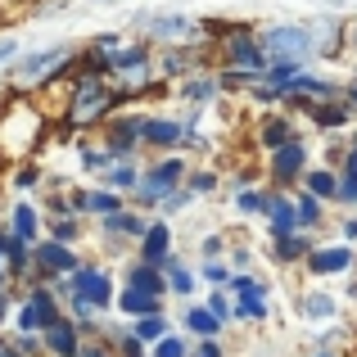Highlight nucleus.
I'll use <instances>...</instances> for the list:
<instances>
[{
	"mask_svg": "<svg viewBox=\"0 0 357 357\" xmlns=\"http://www.w3.org/2000/svg\"><path fill=\"white\" fill-rule=\"evenodd\" d=\"M45 140V114L32 96H14L0 109V154L14 163H32V149Z\"/></svg>",
	"mask_w": 357,
	"mask_h": 357,
	"instance_id": "f257e3e1",
	"label": "nucleus"
},
{
	"mask_svg": "<svg viewBox=\"0 0 357 357\" xmlns=\"http://www.w3.org/2000/svg\"><path fill=\"white\" fill-rule=\"evenodd\" d=\"M73 63H77V45H50V50L23 54L14 68H5V77L14 96H36V91H50L54 82H68Z\"/></svg>",
	"mask_w": 357,
	"mask_h": 357,
	"instance_id": "f03ea898",
	"label": "nucleus"
},
{
	"mask_svg": "<svg viewBox=\"0 0 357 357\" xmlns=\"http://www.w3.org/2000/svg\"><path fill=\"white\" fill-rule=\"evenodd\" d=\"M127 100L118 96L114 82H68V100H63V127L68 131H91L105 127L114 114H122Z\"/></svg>",
	"mask_w": 357,
	"mask_h": 357,
	"instance_id": "7ed1b4c3",
	"label": "nucleus"
},
{
	"mask_svg": "<svg viewBox=\"0 0 357 357\" xmlns=\"http://www.w3.org/2000/svg\"><path fill=\"white\" fill-rule=\"evenodd\" d=\"M185 176H190L185 154H163V158H154V163L140 172V185H136V195H131V208L158 213V208H163V204L185 185Z\"/></svg>",
	"mask_w": 357,
	"mask_h": 357,
	"instance_id": "20e7f679",
	"label": "nucleus"
},
{
	"mask_svg": "<svg viewBox=\"0 0 357 357\" xmlns=\"http://www.w3.org/2000/svg\"><path fill=\"white\" fill-rule=\"evenodd\" d=\"M140 27H145V41L158 50H208L213 45L208 23L185 14H140Z\"/></svg>",
	"mask_w": 357,
	"mask_h": 357,
	"instance_id": "39448f33",
	"label": "nucleus"
},
{
	"mask_svg": "<svg viewBox=\"0 0 357 357\" xmlns=\"http://www.w3.org/2000/svg\"><path fill=\"white\" fill-rule=\"evenodd\" d=\"M63 317H68V307H63L59 285H50V280H36V285L23 289V298H18V307H14V321H9V331L45 335L54 321H63Z\"/></svg>",
	"mask_w": 357,
	"mask_h": 357,
	"instance_id": "423d86ee",
	"label": "nucleus"
},
{
	"mask_svg": "<svg viewBox=\"0 0 357 357\" xmlns=\"http://www.w3.org/2000/svg\"><path fill=\"white\" fill-rule=\"evenodd\" d=\"M118 289H122V280H114L109 267H100V262H82V267L59 285V294L63 298H82V303H91L100 317H105L109 307H118Z\"/></svg>",
	"mask_w": 357,
	"mask_h": 357,
	"instance_id": "0eeeda50",
	"label": "nucleus"
},
{
	"mask_svg": "<svg viewBox=\"0 0 357 357\" xmlns=\"http://www.w3.org/2000/svg\"><path fill=\"white\" fill-rule=\"evenodd\" d=\"M262 50H267L271 63H317V45H312V27L307 23H276L262 27Z\"/></svg>",
	"mask_w": 357,
	"mask_h": 357,
	"instance_id": "6e6552de",
	"label": "nucleus"
},
{
	"mask_svg": "<svg viewBox=\"0 0 357 357\" xmlns=\"http://www.w3.org/2000/svg\"><path fill=\"white\" fill-rule=\"evenodd\" d=\"M307 172H312V149H307L303 136L289 140V145H280L276 154H267V181H271V190H298Z\"/></svg>",
	"mask_w": 357,
	"mask_h": 357,
	"instance_id": "1a4fd4ad",
	"label": "nucleus"
},
{
	"mask_svg": "<svg viewBox=\"0 0 357 357\" xmlns=\"http://www.w3.org/2000/svg\"><path fill=\"white\" fill-rule=\"evenodd\" d=\"M100 145L109 149L114 163H136L140 149H145V114H114L105 122Z\"/></svg>",
	"mask_w": 357,
	"mask_h": 357,
	"instance_id": "9d476101",
	"label": "nucleus"
},
{
	"mask_svg": "<svg viewBox=\"0 0 357 357\" xmlns=\"http://www.w3.org/2000/svg\"><path fill=\"white\" fill-rule=\"evenodd\" d=\"M82 262H86V258L77 253V244H63V240H54V236H45L41 244H36V280L63 285Z\"/></svg>",
	"mask_w": 357,
	"mask_h": 357,
	"instance_id": "9b49d317",
	"label": "nucleus"
},
{
	"mask_svg": "<svg viewBox=\"0 0 357 357\" xmlns=\"http://www.w3.org/2000/svg\"><path fill=\"white\" fill-rule=\"evenodd\" d=\"M307 27H312L317 59H321V63L344 59V50H349V32H353V23H349V18H340V14H321V18H312Z\"/></svg>",
	"mask_w": 357,
	"mask_h": 357,
	"instance_id": "f8f14e48",
	"label": "nucleus"
},
{
	"mask_svg": "<svg viewBox=\"0 0 357 357\" xmlns=\"http://www.w3.org/2000/svg\"><path fill=\"white\" fill-rule=\"evenodd\" d=\"M100 231H105V244L114 253H122L127 244H140L149 231V218L140 208H122V213H109V218H100Z\"/></svg>",
	"mask_w": 357,
	"mask_h": 357,
	"instance_id": "ddd939ff",
	"label": "nucleus"
},
{
	"mask_svg": "<svg viewBox=\"0 0 357 357\" xmlns=\"http://www.w3.org/2000/svg\"><path fill=\"white\" fill-rule=\"evenodd\" d=\"M307 276H317V280H326V276H344V271H353L357 267V249L349 240H335V244H317L312 253H307Z\"/></svg>",
	"mask_w": 357,
	"mask_h": 357,
	"instance_id": "4468645a",
	"label": "nucleus"
},
{
	"mask_svg": "<svg viewBox=\"0 0 357 357\" xmlns=\"http://www.w3.org/2000/svg\"><path fill=\"white\" fill-rule=\"evenodd\" d=\"M145 149H154V154H176V149H185V122L163 118V114H145Z\"/></svg>",
	"mask_w": 357,
	"mask_h": 357,
	"instance_id": "2eb2a0df",
	"label": "nucleus"
},
{
	"mask_svg": "<svg viewBox=\"0 0 357 357\" xmlns=\"http://www.w3.org/2000/svg\"><path fill=\"white\" fill-rule=\"evenodd\" d=\"M172 222L167 218H149V231H145V240L136 244V258L140 262H149V267H167V262L176 258L172 253Z\"/></svg>",
	"mask_w": 357,
	"mask_h": 357,
	"instance_id": "dca6fc26",
	"label": "nucleus"
},
{
	"mask_svg": "<svg viewBox=\"0 0 357 357\" xmlns=\"http://www.w3.org/2000/svg\"><path fill=\"white\" fill-rule=\"evenodd\" d=\"M5 231L18 236V240H27V244H41L45 240V213L36 208L32 199H14L9 213H5Z\"/></svg>",
	"mask_w": 357,
	"mask_h": 357,
	"instance_id": "f3484780",
	"label": "nucleus"
},
{
	"mask_svg": "<svg viewBox=\"0 0 357 357\" xmlns=\"http://www.w3.org/2000/svg\"><path fill=\"white\" fill-rule=\"evenodd\" d=\"M294 307H298V317H303L307 326H317V331H321V326H331V321H340V298H335L331 289H321V285L303 289Z\"/></svg>",
	"mask_w": 357,
	"mask_h": 357,
	"instance_id": "a211bd4d",
	"label": "nucleus"
},
{
	"mask_svg": "<svg viewBox=\"0 0 357 357\" xmlns=\"http://www.w3.org/2000/svg\"><path fill=\"white\" fill-rule=\"evenodd\" d=\"M41 340H45V357H82V349H86V331H82L73 317L54 321Z\"/></svg>",
	"mask_w": 357,
	"mask_h": 357,
	"instance_id": "6ab92c4d",
	"label": "nucleus"
},
{
	"mask_svg": "<svg viewBox=\"0 0 357 357\" xmlns=\"http://www.w3.org/2000/svg\"><path fill=\"white\" fill-rule=\"evenodd\" d=\"M303 131L294 127V118L289 114H262L258 127H253V140H258V149H267V154H276L280 145H289V140H298Z\"/></svg>",
	"mask_w": 357,
	"mask_h": 357,
	"instance_id": "aec40b11",
	"label": "nucleus"
},
{
	"mask_svg": "<svg viewBox=\"0 0 357 357\" xmlns=\"http://www.w3.org/2000/svg\"><path fill=\"white\" fill-rule=\"evenodd\" d=\"M114 86H118V96L127 100V105H131V100H145L149 91L158 86V54H154L149 63H140V68L118 73V77H114Z\"/></svg>",
	"mask_w": 357,
	"mask_h": 357,
	"instance_id": "412c9836",
	"label": "nucleus"
},
{
	"mask_svg": "<svg viewBox=\"0 0 357 357\" xmlns=\"http://www.w3.org/2000/svg\"><path fill=\"white\" fill-rule=\"evenodd\" d=\"M195 73H204V50H158V77L190 82Z\"/></svg>",
	"mask_w": 357,
	"mask_h": 357,
	"instance_id": "4be33fe9",
	"label": "nucleus"
},
{
	"mask_svg": "<svg viewBox=\"0 0 357 357\" xmlns=\"http://www.w3.org/2000/svg\"><path fill=\"white\" fill-rule=\"evenodd\" d=\"M181 326H185V335H190L195 344H199V340H222V331H227V326L213 317V307H208V303H185Z\"/></svg>",
	"mask_w": 357,
	"mask_h": 357,
	"instance_id": "5701e85b",
	"label": "nucleus"
},
{
	"mask_svg": "<svg viewBox=\"0 0 357 357\" xmlns=\"http://www.w3.org/2000/svg\"><path fill=\"white\" fill-rule=\"evenodd\" d=\"M267 231H271V240H280V236H294V231H298V208H294V190H276V195H271Z\"/></svg>",
	"mask_w": 357,
	"mask_h": 357,
	"instance_id": "b1692460",
	"label": "nucleus"
},
{
	"mask_svg": "<svg viewBox=\"0 0 357 357\" xmlns=\"http://www.w3.org/2000/svg\"><path fill=\"white\" fill-rule=\"evenodd\" d=\"M163 271H167V289H172L181 303H195V294H199V285H204V280H199V267H190L185 258H172Z\"/></svg>",
	"mask_w": 357,
	"mask_h": 357,
	"instance_id": "393cba45",
	"label": "nucleus"
},
{
	"mask_svg": "<svg viewBox=\"0 0 357 357\" xmlns=\"http://www.w3.org/2000/svg\"><path fill=\"white\" fill-rule=\"evenodd\" d=\"M122 285H136V289H149V294L167 298L172 289H167V271L163 267H149V262H127V271H122Z\"/></svg>",
	"mask_w": 357,
	"mask_h": 357,
	"instance_id": "a878e982",
	"label": "nucleus"
},
{
	"mask_svg": "<svg viewBox=\"0 0 357 357\" xmlns=\"http://www.w3.org/2000/svg\"><path fill=\"white\" fill-rule=\"evenodd\" d=\"M307 118H312V122H317L321 131H344V127H353L357 109H353V105H349L344 96H335V100H321V105H317V109H312Z\"/></svg>",
	"mask_w": 357,
	"mask_h": 357,
	"instance_id": "bb28decb",
	"label": "nucleus"
},
{
	"mask_svg": "<svg viewBox=\"0 0 357 357\" xmlns=\"http://www.w3.org/2000/svg\"><path fill=\"white\" fill-rule=\"evenodd\" d=\"M317 244H321V240H317L312 231H294V236L271 240V258H276V262H285V267H289V262H307V253H312Z\"/></svg>",
	"mask_w": 357,
	"mask_h": 357,
	"instance_id": "cd10ccee",
	"label": "nucleus"
},
{
	"mask_svg": "<svg viewBox=\"0 0 357 357\" xmlns=\"http://www.w3.org/2000/svg\"><path fill=\"white\" fill-rule=\"evenodd\" d=\"M118 312L127 317V321H136V317H149V312H163V298L149 294V289H136V285H122L118 289Z\"/></svg>",
	"mask_w": 357,
	"mask_h": 357,
	"instance_id": "c85d7f7f",
	"label": "nucleus"
},
{
	"mask_svg": "<svg viewBox=\"0 0 357 357\" xmlns=\"http://www.w3.org/2000/svg\"><path fill=\"white\" fill-rule=\"evenodd\" d=\"M218 96H222V77L218 73H195L190 82H181V100L190 109H208Z\"/></svg>",
	"mask_w": 357,
	"mask_h": 357,
	"instance_id": "c756f323",
	"label": "nucleus"
},
{
	"mask_svg": "<svg viewBox=\"0 0 357 357\" xmlns=\"http://www.w3.org/2000/svg\"><path fill=\"white\" fill-rule=\"evenodd\" d=\"M100 335L118 349V357H149V344L136 340L131 321H100Z\"/></svg>",
	"mask_w": 357,
	"mask_h": 357,
	"instance_id": "7c9ffc66",
	"label": "nucleus"
},
{
	"mask_svg": "<svg viewBox=\"0 0 357 357\" xmlns=\"http://www.w3.org/2000/svg\"><path fill=\"white\" fill-rule=\"evenodd\" d=\"M294 208H298V231H312V236H317V231L326 227V208H331V204H321L312 190L298 185V190H294Z\"/></svg>",
	"mask_w": 357,
	"mask_h": 357,
	"instance_id": "2f4dec72",
	"label": "nucleus"
},
{
	"mask_svg": "<svg viewBox=\"0 0 357 357\" xmlns=\"http://www.w3.org/2000/svg\"><path fill=\"white\" fill-rule=\"evenodd\" d=\"M303 190H312L321 204H340V167H312V172L303 176Z\"/></svg>",
	"mask_w": 357,
	"mask_h": 357,
	"instance_id": "473e14b6",
	"label": "nucleus"
},
{
	"mask_svg": "<svg viewBox=\"0 0 357 357\" xmlns=\"http://www.w3.org/2000/svg\"><path fill=\"white\" fill-rule=\"evenodd\" d=\"M122 208H131V199L127 195H118V190H105V185H91L86 190V218H109V213H122Z\"/></svg>",
	"mask_w": 357,
	"mask_h": 357,
	"instance_id": "72a5a7b5",
	"label": "nucleus"
},
{
	"mask_svg": "<svg viewBox=\"0 0 357 357\" xmlns=\"http://www.w3.org/2000/svg\"><path fill=\"white\" fill-rule=\"evenodd\" d=\"M131 331H136L140 344H149V349H154V344L167 340L176 326H172V317H167V312H149V317H136V321H131Z\"/></svg>",
	"mask_w": 357,
	"mask_h": 357,
	"instance_id": "f704fd0d",
	"label": "nucleus"
},
{
	"mask_svg": "<svg viewBox=\"0 0 357 357\" xmlns=\"http://www.w3.org/2000/svg\"><path fill=\"white\" fill-rule=\"evenodd\" d=\"M271 195H276L271 185H249V190H240V195H236V213L267 222V213H271Z\"/></svg>",
	"mask_w": 357,
	"mask_h": 357,
	"instance_id": "c9c22d12",
	"label": "nucleus"
},
{
	"mask_svg": "<svg viewBox=\"0 0 357 357\" xmlns=\"http://www.w3.org/2000/svg\"><path fill=\"white\" fill-rule=\"evenodd\" d=\"M140 172H145V167H136V163H114L109 167L105 176H100V185H105V190H118V195H136V185H140Z\"/></svg>",
	"mask_w": 357,
	"mask_h": 357,
	"instance_id": "e433bc0d",
	"label": "nucleus"
},
{
	"mask_svg": "<svg viewBox=\"0 0 357 357\" xmlns=\"http://www.w3.org/2000/svg\"><path fill=\"white\" fill-rule=\"evenodd\" d=\"M199 280L213 289H231V280H236V267H231L227 258H199Z\"/></svg>",
	"mask_w": 357,
	"mask_h": 357,
	"instance_id": "4c0bfd02",
	"label": "nucleus"
},
{
	"mask_svg": "<svg viewBox=\"0 0 357 357\" xmlns=\"http://www.w3.org/2000/svg\"><path fill=\"white\" fill-rule=\"evenodd\" d=\"M271 294V280L258 276V271H236L231 280V298H267Z\"/></svg>",
	"mask_w": 357,
	"mask_h": 357,
	"instance_id": "58836bf2",
	"label": "nucleus"
},
{
	"mask_svg": "<svg viewBox=\"0 0 357 357\" xmlns=\"http://www.w3.org/2000/svg\"><path fill=\"white\" fill-rule=\"evenodd\" d=\"M77 163H82V172H86V176H96V181H100V176L114 167V158H109L105 145H77Z\"/></svg>",
	"mask_w": 357,
	"mask_h": 357,
	"instance_id": "ea45409f",
	"label": "nucleus"
},
{
	"mask_svg": "<svg viewBox=\"0 0 357 357\" xmlns=\"http://www.w3.org/2000/svg\"><path fill=\"white\" fill-rule=\"evenodd\" d=\"M5 344L18 357H45V340H41V335H32V331H5Z\"/></svg>",
	"mask_w": 357,
	"mask_h": 357,
	"instance_id": "a19ab883",
	"label": "nucleus"
},
{
	"mask_svg": "<svg viewBox=\"0 0 357 357\" xmlns=\"http://www.w3.org/2000/svg\"><path fill=\"white\" fill-rule=\"evenodd\" d=\"M9 181H14V190H18V195L45 190V172H41L36 163H14V176H9Z\"/></svg>",
	"mask_w": 357,
	"mask_h": 357,
	"instance_id": "79ce46f5",
	"label": "nucleus"
},
{
	"mask_svg": "<svg viewBox=\"0 0 357 357\" xmlns=\"http://www.w3.org/2000/svg\"><path fill=\"white\" fill-rule=\"evenodd\" d=\"M45 236H54V240H63V244H77L82 240V218H77V213L50 218V222H45Z\"/></svg>",
	"mask_w": 357,
	"mask_h": 357,
	"instance_id": "37998d69",
	"label": "nucleus"
},
{
	"mask_svg": "<svg viewBox=\"0 0 357 357\" xmlns=\"http://www.w3.org/2000/svg\"><path fill=\"white\" fill-rule=\"evenodd\" d=\"M190 353H195V340L181 335V331H172L167 340H158L154 349H149V357H190Z\"/></svg>",
	"mask_w": 357,
	"mask_h": 357,
	"instance_id": "c03bdc74",
	"label": "nucleus"
},
{
	"mask_svg": "<svg viewBox=\"0 0 357 357\" xmlns=\"http://www.w3.org/2000/svg\"><path fill=\"white\" fill-rule=\"evenodd\" d=\"M271 317L267 298H236V321L240 326H262Z\"/></svg>",
	"mask_w": 357,
	"mask_h": 357,
	"instance_id": "a18cd8bd",
	"label": "nucleus"
},
{
	"mask_svg": "<svg viewBox=\"0 0 357 357\" xmlns=\"http://www.w3.org/2000/svg\"><path fill=\"white\" fill-rule=\"evenodd\" d=\"M307 68H298V63H271V73H267V86H276L280 96H289L294 91V82L303 77Z\"/></svg>",
	"mask_w": 357,
	"mask_h": 357,
	"instance_id": "49530a36",
	"label": "nucleus"
},
{
	"mask_svg": "<svg viewBox=\"0 0 357 357\" xmlns=\"http://www.w3.org/2000/svg\"><path fill=\"white\" fill-rule=\"evenodd\" d=\"M349 344H353V331L344 321H331V326L317 331V349H344V353H349Z\"/></svg>",
	"mask_w": 357,
	"mask_h": 357,
	"instance_id": "de8ad7c7",
	"label": "nucleus"
},
{
	"mask_svg": "<svg viewBox=\"0 0 357 357\" xmlns=\"http://www.w3.org/2000/svg\"><path fill=\"white\" fill-rule=\"evenodd\" d=\"M222 185V172H213V167H190V176H185V190L199 199V195H213Z\"/></svg>",
	"mask_w": 357,
	"mask_h": 357,
	"instance_id": "09e8293b",
	"label": "nucleus"
},
{
	"mask_svg": "<svg viewBox=\"0 0 357 357\" xmlns=\"http://www.w3.org/2000/svg\"><path fill=\"white\" fill-rule=\"evenodd\" d=\"M204 303L213 307V317H218L222 326L236 321V298H231V289H208V298H204Z\"/></svg>",
	"mask_w": 357,
	"mask_h": 357,
	"instance_id": "8fccbe9b",
	"label": "nucleus"
},
{
	"mask_svg": "<svg viewBox=\"0 0 357 357\" xmlns=\"http://www.w3.org/2000/svg\"><path fill=\"white\" fill-rule=\"evenodd\" d=\"M190 204H195V195H190V190H185V185H181V190H176L172 199H167L163 208H158V218H167V222H172L176 213H181V208H190Z\"/></svg>",
	"mask_w": 357,
	"mask_h": 357,
	"instance_id": "3c124183",
	"label": "nucleus"
},
{
	"mask_svg": "<svg viewBox=\"0 0 357 357\" xmlns=\"http://www.w3.org/2000/svg\"><path fill=\"white\" fill-rule=\"evenodd\" d=\"M227 253H231V240L227 236H204L199 258H227Z\"/></svg>",
	"mask_w": 357,
	"mask_h": 357,
	"instance_id": "603ef678",
	"label": "nucleus"
},
{
	"mask_svg": "<svg viewBox=\"0 0 357 357\" xmlns=\"http://www.w3.org/2000/svg\"><path fill=\"white\" fill-rule=\"evenodd\" d=\"M227 262H231L236 271H253V249H249V244H231Z\"/></svg>",
	"mask_w": 357,
	"mask_h": 357,
	"instance_id": "864d4df0",
	"label": "nucleus"
},
{
	"mask_svg": "<svg viewBox=\"0 0 357 357\" xmlns=\"http://www.w3.org/2000/svg\"><path fill=\"white\" fill-rule=\"evenodd\" d=\"M82 357H118V349L105 340V335H91V340H86V349H82Z\"/></svg>",
	"mask_w": 357,
	"mask_h": 357,
	"instance_id": "5fc2aeb1",
	"label": "nucleus"
},
{
	"mask_svg": "<svg viewBox=\"0 0 357 357\" xmlns=\"http://www.w3.org/2000/svg\"><path fill=\"white\" fill-rule=\"evenodd\" d=\"M18 59H23V54H18V41H14V36H0V63H5V68H14Z\"/></svg>",
	"mask_w": 357,
	"mask_h": 357,
	"instance_id": "6e6d98bb",
	"label": "nucleus"
},
{
	"mask_svg": "<svg viewBox=\"0 0 357 357\" xmlns=\"http://www.w3.org/2000/svg\"><path fill=\"white\" fill-rule=\"evenodd\" d=\"M190 357H227V344H222V340H199Z\"/></svg>",
	"mask_w": 357,
	"mask_h": 357,
	"instance_id": "4d7b16f0",
	"label": "nucleus"
},
{
	"mask_svg": "<svg viewBox=\"0 0 357 357\" xmlns=\"http://www.w3.org/2000/svg\"><path fill=\"white\" fill-rule=\"evenodd\" d=\"M340 236H344V240H349V244L357 240V213H349V218H344V222H340Z\"/></svg>",
	"mask_w": 357,
	"mask_h": 357,
	"instance_id": "13d9d810",
	"label": "nucleus"
},
{
	"mask_svg": "<svg viewBox=\"0 0 357 357\" xmlns=\"http://www.w3.org/2000/svg\"><path fill=\"white\" fill-rule=\"evenodd\" d=\"M307 357H349V353H344V349H317V344H312V353H307Z\"/></svg>",
	"mask_w": 357,
	"mask_h": 357,
	"instance_id": "bf43d9fd",
	"label": "nucleus"
},
{
	"mask_svg": "<svg viewBox=\"0 0 357 357\" xmlns=\"http://www.w3.org/2000/svg\"><path fill=\"white\" fill-rule=\"evenodd\" d=\"M344 100H349V105H353V109H357V77H353V82H349V86H344Z\"/></svg>",
	"mask_w": 357,
	"mask_h": 357,
	"instance_id": "052dcab7",
	"label": "nucleus"
},
{
	"mask_svg": "<svg viewBox=\"0 0 357 357\" xmlns=\"http://www.w3.org/2000/svg\"><path fill=\"white\" fill-rule=\"evenodd\" d=\"M0 276H9V267H5V231H0Z\"/></svg>",
	"mask_w": 357,
	"mask_h": 357,
	"instance_id": "680f3d73",
	"label": "nucleus"
},
{
	"mask_svg": "<svg viewBox=\"0 0 357 357\" xmlns=\"http://www.w3.org/2000/svg\"><path fill=\"white\" fill-rule=\"evenodd\" d=\"M349 50L357 54V23H353V32H349Z\"/></svg>",
	"mask_w": 357,
	"mask_h": 357,
	"instance_id": "e2e57ef3",
	"label": "nucleus"
},
{
	"mask_svg": "<svg viewBox=\"0 0 357 357\" xmlns=\"http://www.w3.org/2000/svg\"><path fill=\"white\" fill-rule=\"evenodd\" d=\"M349 145H353V149H357V127H353V131H349Z\"/></svg>",
	"mask_w": 357,
	"mask_h": 357,
	"instance_id": "0e129e2a",
	"label": "nucleus"
},
{
	"mask_svg": "<svg viewBox=\"0 0 357 357\" xmlns=\"http://www.w3.org/2000/svg\"><path fill=\"white\" fill-rule=\"evenodd\" d=\"M0 353H5V340H0Z\"/></svg>",
	"mask_w": 357,
	"mask_h": 357,
	"instance_id": "69168bd1",
	"label": "nucleus"
},
{
	"mask_svg": "<svg viewBox=\"0 0 357 357\" xmlns=\"http://www.w3.org/2000/svg\"><path fill=\"white\" fill-rule=\"evenodd\" d=\"M0 158H5V154H0Z\"/></svg>",
	"mask_w": 357,
	"mask_h": 357,
	"instance_id": "338daca9",
	"label": "nucleus"
}]
</instances>
